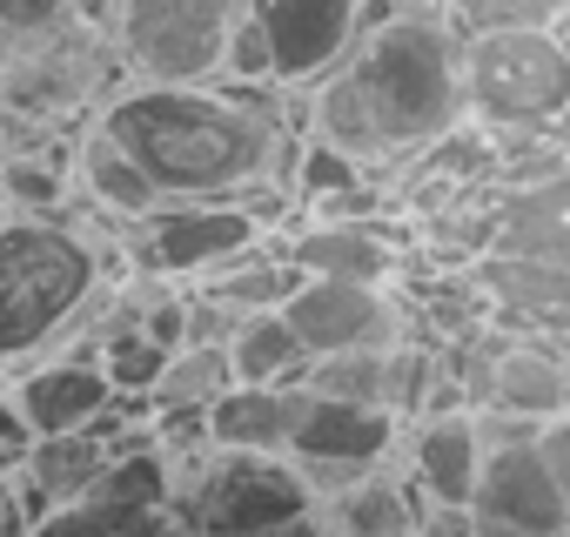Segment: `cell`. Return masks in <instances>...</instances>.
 <instances>
[{"mask_svg": "<svg viewBox=\"0 0 570 537\" xmlns=\"http://www.w3.org/2000/svg\"><path fill=\"white\" fill-rule=\"evenodd\" d=\"M323 537H423V497L410 490V477L370 470L356 484H343L336 497L316 504Z\"/></svg>", "mask_w": 570, "mask_h": 537, "instance_id": "ac0fdd59", "label": "cell"}, {"mask_svg": "<svg viewBox=\"0 0 570 537\" xmlns=\"http://www.w3.org/2000/svg\"><path fill=\"white\" fill-rule=\"evenodd\" d=\"M28 450H35V430L21 423V410L8 403V390H0V477H14L28 463Z\"/></svg>", "mask_w": 570, "mask_h": 537, "instance_id": "f546056e", "label": "cell"}, {"mask_svg": "<svg viewBox=\"0 0 570 537\" xmlns=\"http://www.w3.org/2000/svg\"><path fill=\"white\" fill-rule=\"evenodd\" d=\"M108 290L95 228L55 215H0V363L61 350L75 316Z\"/></svg>", "mask_w": 570, "mask_h": 537, "instance_id": "3957f363", "label": "cell"}, {"mask_svg": "<svg viewBox=\"0 0 570 537\" xmlns=\"http://www.w3.org/2000/svg\"><path fill=\"white\" fill-rule=\"evenodd\" d=\"M563 0H443V28L456 41L470 35H503V28H557Z\"/></svg>", "mask_w": 570, "mask_h": 537, "instance_id": "484cf974", "label": "cell"}, {"mask_svg": "<svg viewBox=\"0 0 570 537\" xmlns=\"http://www.w3.org/2000/svg\"><path fill=\"white\" fill-rule=\"evenodd\" d=\"M463 121L483 135H563L570 61L557 28H503L456 41Z\"/></svg>", "mask_w": 570, "mask_h": 537, "instance_id": "277c9868", "label": "cell"}, {"mask_svg": "<svg viewBox=\"0 0 570 537\" xmlns=\"http://www.w3.org/2000/svg\"><path fill=\"white\" fill-rule=\"evenodd\" d=\"M296 410H303V383H228L202 410V430L215 450L282 457L289 450V430H296Z\"/></svg>", "mask_w": 570, "mask_h": 537, "instance_id": "2e32d148", "label": "cell"}, {"mask_svg": "<svg viewBox=\"0 0 570 537\" xmlns=\"http://www.w3.org/2000/svg\"><path fill=\"white\" fill-rule=\"evenodd\" d=\"M390 14H443V0H383Z\"/></svg>", "mask_w": 570, "mask_h": 537, "instance_id": "1f68e13d", "label": "cell"}, {"mask_svg": "<svg viewBox=\"0 0 570 537\" xmlns=\"http://www.w3.org/2000/svg\"><path fill=\"white\" fill-rule=\"evenodd\" d=\"M68 175L95 195V208L101 215H121V222H141L148 208H161V195L148 188V175L101 135V128H88L81 135V148H75V162H68Z\"/></svg>", "mask_w": 570, "mask_h": 537, "instance_id": "d6986e66", "label": "cell"}, {"mask_svg": "<svg viewBox=\"0 0 570 537\" xmlns=\"http://www.w3.org/2000/svg\"><path fill=\"white\" fill-rule=\"evenodd\" d=\"M396 437H403V423H396L390 410L303 390V410H296V430H289V450H282V457L303 470V484H309L316 504H323V497H336L343 484L383 470L390 450H396Z\"/></svg>", "mask_w": 570, "mask_h": 537, "instance_id": "ba28073f", "label": "cell"}, {"mask_svg": "<svg viewBox=\"0 0 570 537\" xmlns=\"http://www.w3.org/2000/svg\"><path fill=\"white\" fill-rule=\"evenodd\" d=\"M95 128L148 175L161 202H242L289 168V121L215 81H128L101 101Z\"/></svg>", "mask_w": 570, "mask_h": 537, "instance_id": "6da1fadb", "label": "cell"}, {"mask_svg": "<svg viewBox=\"0 0 570 537\" xmlns=\"http://www.w3.org/2000/svg\"><path fill=\"white\" fill-rule=\"evenodd\" d=\"M570 403V377H563V357H557V336H537V330H510L490 377H483V403L476 410H497V417H517V423H557Z\"/></svg>", "mask_w": 570, "mask_h": 537, "instance_id": "4fadbf2b", "label": "cell"}, {"mask_svg": "<svg viewBox=\"0 0 570 537\" xmlns=\"http://www.w3.org/2000/svg\"><path fill=\"white\" fill-rule=\"evenodd\" d=\"M168 517L188 537H255L316 517V490L289 457H255V450H195L175 463Z\"/></svg>", "mask_w": 570, "mask_h": 537, "instance_id": "5b68a950", "label": "cell"}, {"mask_svg": "<svg viewBox=\"0 0 570 537\" xmlns=\"http://www.w3.org/2000/svg\"><path fill=\"white\" fill-rule=\"evenodd\" d=\"M282 323L296 330L303 357H343V350H390L403 330V303L383 283H330L303 276L282 296Z\"/></svg>", "mask_w": 570, "mask_h": 537, "instance_id": "30bf717a", "label": "cell"}, {"mask_svg": "<svg viewBox=\"0 0 570 537\" xmlns=\"http://www.w3.org/2000/svg\"><path fill=\"white\" fill-rule=\"evenodd\" d=\"M228 377L235 383H296L303 377V343H296V330L282 323V310H248V316H235V330H228Z\"/></svg>", "mask_w": 570, "mask_h": 537, "instance_id": "ffe728a7", "label": "cell"}, {"mask_svg": "<svg viewBox=\"0 0 570 537\" xmlns=\"http://www.w3.org/2000/svg\"><path fill=\"white\" fill-rule=\"evenodd\" d=\"M463 121L456 35L443 14H383L370 21L336 68L309 81V135L376 168L423 155Z\"/></svg>", "mask_w": 570, "mask_h": 537, "instance_id": "7a4b0ae2", "label": "cell"}, {"mask_svg": "<svg viewBox=\"0 0 570 537\" xmlns=\"http://www.w3.org/2000/svg\"><path fill=\"white\" fill-rule=\"evenodd\" d=\"M255 21L268 41V81L309 88L363 35V0H255Z\"/></svg>", "mask_w": 570, "mask_h": 537, "instance_id": "8fae6325", "label": "cell"}, {"mask_svg": "<svg viewBox=\"0 0 570 537\" xmlns=\"http://www.w3.org/2000/svg\"><path fill=\"white\" fill-rule=\"evenodd\" d=\"M228 383L235 377H228L222 343H181V350H168L161 377L148 383V410H208Z\"/></svg>", "mask_w": 570, "mask_h": 537, "instance_id": "603a6c76", "label": "cell"}, {"mask_svg": "<svg viewBox=\"0 0 570 537\" xmlns=\"http://www.w3.org/2000/svg\"><path fill=\"white\" fill-rule=\"evenodd\" d=\"M476 463H483V437H476L470 410L410 423V477H416L410 490L423 497V510H463L470 484H476Z\"/></svg>", "mask_w": 570, "mask_h": 537, "instance_id": "9a60e30c", "label": "cell"}, {"mask_svg": "<svg viewBox=\"0 0 570 537\" xmlns=\"http://www.w3.org/2000/svg\"><path fill=\"white\" fill-rule=\"evenodd\" d=\"M68 162H48V155H8L0 162V208L8 215H55L68 202Z\"/></svg>", "mask_w": 570, "mask_h": 537, "instance_id": "d4e9b609", "label": "cell"}, {"mask_svg": "<svg viewBox=\"0 0 570 537\" xmlns=\"http://www.w3.org/2000/svg\"><path fill=\"white\" fill-rule=\"evenodd\" d=\"M95 363H101V377H108V390H121V397H141L148 403V383L161 377V363H168V350H155L135 323L128 330H115L101 350H95Z\"/></svg>", "mask_w": 570, "mask_h": 537, "instance_id": "4316f807", "label": "cell"}, {"mask_svg": "<svg viewBox=\"0 0 570 537\" xmlns=\"http://www.w3.org/2000/svg\"><path fill=\"white\" fill-rule=\"evenodd\" d=\"M303 276H330V283H383L396 276V242L383 222L370 215H303L282 242Z\"/></svg>", "mask_w": 570, "mask_h": 537, "instance_id": "7c38bea8", "label": "cell"}, {"mask_svg": "<svg viewBox=\"0 0 570 537\" xmlns=\"http://www.w3.org/2000/svg\"><path fill=\"white\" fill-rule=\"evenodd\" d=\"M215 81H242V88H262V81H268V41H262L255 8L235 14V28H228V41H222V68H215Z\"/></svg>", "mask_w": 570, "mask_h": 537, "instance_id": "83f0119b", "label": "cell"}, {"mask_svg": "<svg viewBox=\"0 0 570 537\" xmlns=\"http://www.w3.org/2000/svg\"><path fill=\"white\" fill-rule=\"evenodd\" d=\"M436 370H443V357H436L430 343L396 336V343L383 350V410H390L396 423H416V417H423V403H430Z\"/></svg>", "mask_w": 570, "mask_h": 537, "instance_id": "cb8c5ba5", "label": "cell"}, {"mask_svg": "<svg viewBox=\"0 0 570 537\" xmlns=\"http://www.w3.org/2000/svg\"><path fill=\"white\" fill-rule=\"evenodd\" d=\"M255 537H323V524H316V517H303V524H282V530H255Z\"/></svg>", "mask_w": 570, "mask_h": 537, "instance_id": "d6a6232c", "label": "cell"}, {"mask_svg": "<svg viewBox=\"0 0 570 537\" xmlns=\"http://www.w3.org/2000/svg\"><path fill=\"white\" fill-rule=\"evenodd\" d=\"M61 21H75V0H0V35H8V41L48 35Z\"/></svg>", "mask_w": 570, "mask_h": 537, "instance_id": "f1b7e54d", "label": "cell"}, {"mask_svg": "<svg viewBox=\"0 0 570 537\" xmlns=\"http://www.w3.org/2000/svg\"><path fill=\"white\" fill-rule=\"evenodd\" d=\"M0 215H8V208H0Z\"/></svg>", "mask_w": 570, "mask_h": 537, "instance_id": "836d02e7", "label": "cell"}, {"mask_svg": "<svg viewBox=\"0 0 570 537\" xmlns=\"http://www.w3.org/2000/svg\"><path fill=\"white\" fill-rule=\"evenodd\" d=\"M135 228V262H148V276L161 283H202L208 268L248 255L268 228L242 202H161Z\"/></svg>", "mask_w": 570, "mask_h": 537, "instance_id": "9c48e42d", "label": "cell"}, {"mask_svg": "<svg viewBox=\"0 0 570 537\" xmlns=\"http://www.w3.org/2000/svg\"><path fill=\"white\" fill-rule=\"evenodd\" d=\"M463 524H470V537H563L570 530V430H563V417L530 437L483 443Z\"/></svg>", "mask_w": 570, "mask_h": 537, "instance_id": "8992f818", "label": "cell"}, {"mask_svg": "<svg viewBox=\"0 0 570 537\" xmlns=\"http://www.w3.org/2000/svg\"><path fill=\"white\" fill-rule=\"evenodd\" d=\"M242 8L248 0H121L108 41L121 48V68L135 81L188 88V81H215L222 41Z\"/></svg>", "mask_w": 570, "mask_h": 537, "instance_id": "52a82bcc", "label": "cell"}, {"mask_svg": "<svg viewBox=\"0 0 570 537\" xmlns=\"http://www.w3.org/2000/svg\"><path fill=\"white\" fill-rule=\"evenodd\" d=\"M490 248L497 255H530V262H570V195H563V175L530 182V188H503V202L490 208Z\"/></svg>", "mask_w": 570, "mask_h": 537, "instance_id": "e0dca14e", "label": "cell"}, {"mask_svg": "<svg viewBox=\"0 0 570 537\" xmlns=\"http://www.w3.org/2000/svg\"><path fill=\"white\" fill-rule=\"evenodd\" d=\"M0 537H28V517L14 504V477H0Z\"/></svg>", "mask_w": 570, "mask_h": 537, "instance_id": "4dcf8cb0", "label": "cell"}, {"mask_svg": "<svg viewBox=\"0 0 570 537\" xmlns=\"http://www.w3.org/2000/svg\"><path fill=\"white\" fill-rule=\"evenodd\" d=\"M303 283V268L282 255V248H248V255H235V262H222V268H208V276L195 283L202 296H215L222 310H235V316H248V310H282V296H289Z\"/></svg>", "mask_w": 570, "mask_h": 537, "instance_id": "44dd1931", "label": "cell"}, {"mask_svg": "<svg viewBox=\"0 0 570 537\" xmlns=\"http://www.w3.org/2000/svg\"><path fill=\"white\" fill-rule=\"evenodd\" d=\"M28 537H188L168 504H108V497H75L28 524Z\"/></svg>", "mask_w": 570, "mask_h": 537, "instance_id": "7402d4cb", "label": "cell"}, {"mask_svg": "<svg viewBox=\"0 0 570 537\" xmlns=\"http://www.w3.org/2000/svg\"><path fill=\"white\" fill-rule=\"evenodd\" d=\"M108 377L95 357H35L28 370L8 377V403L21 410V423L35 437H55V430H81L101 403H108Z\"/></svg>", "mask_w": 570, "mask_h": 537, "instance_id": "5bb4252c", "label": "cell"}]
</instances>
